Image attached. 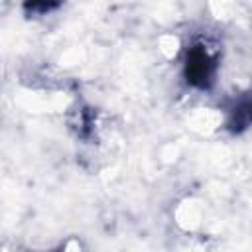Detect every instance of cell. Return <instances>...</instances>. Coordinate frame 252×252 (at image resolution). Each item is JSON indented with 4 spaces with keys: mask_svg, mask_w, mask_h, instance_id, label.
<instances>
[{
    "mask_svg": "<svg viewBox=\"0 0 252 252\" xmlns=\"http://www.w3.org/2000/svg\"><path fill=\"white\" fill-rule=\"evenodd\" d=\"M222 49L211 33H197L181 47V79L197 93H211L219 81Z\"/></svg>",
    "mask_w": 252,
    "mask_h": 252,
    "instance_id": "obj_1",
    "label": "cell"
},
{
    "mask_svg": "<svg viewBox=\"0 0 252 252\" xmlns=\"http://www.w3.org/2000/svg\"><path fill=\"white\" fill-rule=\"evenodd\" d=\"M222 128L240 136L252 128V87L232 94L222 106Z\"/></svg>",
    "mask_w": 252,
    "mask_h": 252,
    "instance_id": "obj_2",
    "label": "cell"
},
{
    "mask_svg": "<svg viewBox=\"0 0 252 252\" xmlns=\"http://www.w3.org/2000/svg\"><path fill=\"white\" fill-rule=\"evenodd\" d=\"M96 126V112L87 102H77L69 112V128L75 132L77 138L83 142H89L94 134Z\"/></svg>",
    "mask_w": 252,
    "mask_h": 252,
    "instance_id": "obj_3",
    "label": "cell"
},
{
    "mask_svg": "<svg viewBox=\"0 0 252 252\" xmlns=\"http://www.w3.org/2000/svg\"><path fill=\"white\" fill-rule=\"evenodd\" d=\"M67 0H24L22 10L28 18H41L57 12Z\"/></svg>",
    "mask_w": 252,
    "mask_h": 252,
    "instance_id": "obj_4",
    "label": "cell"
}]
</instances>
